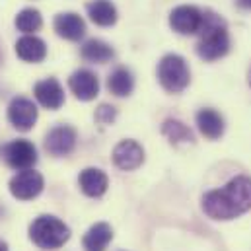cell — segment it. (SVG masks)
Segmentation results:
<instances>
[{"instance_id": "1", "label": "cell", "mask_w": 251, "mask_h": 251, "mask_svg": "<svg viewBox=\"0 0 251 251\" xmlns=\"http://www.w3.org/2000/svg\"><path fill=\"white\" fill-rule=\"evenodd\" d=\"M251 208V179L234 177L224 187L208 191L202 197V210L212 220H232Z\"/></svg>"}, {"instance_id": "2", "label": "cell", "mask_w": 251, "mask_h": 251, "mask_svg": "<svg viewBox=\"0 0 251 251\" xmlns=\"http://www.w3.org/2000/svg\"><path fill=\"white\" fill-rule=\"evenodd\" d=\"M199 35L201 39L197 43V53L201 59L216 61V59H222L230 51V37H228L226 22L210 10L202 12V25H201Z\"/></svg>"}, {"instance_id": "3", "label": "cell", "mask_w": 251, "mask_h": 251, "mask_svg": "<svg viewBox=\"0 0 251 251\" xmlns=\"http://www.w3.org/2000/svg\"><path fill=\"white\" fill-rule=\"evenodd\" d=\"M70 238V228L51 214L37 216L29 226V240L41 250H59Z\"/></svg>"}, {"instance_id": "4", "label": "cell", "mask_w": 251, "mask_h": 251, "mask_svg": "<svg viewBox=\"0 0 251 251\" xmlns=\"http://www.w3.org/2000/svg\"><path fill=\"white\" fill-rule=\"evenodd\" d=\"M158 80L162 88L172 94L183 92L191 80V72L185 59L179 55H166L158 64Z\"/></svg>"}, {"instance_id": "5", "label": "cell", "mask_w": 251, "mask_h": 251, "mask_svg": "<svg viewBox=\"0 0 251 251\" xmlns=\"http://www.w3.org/2000/svg\"><path fill=\"white\" fill-rule=\"evenodd\" d=\"M0 156L12 170H18V172L29 170L37 164V148L33 146V142L25 138H18L4 144L0 148Z\"/></svg>"}, {"instance_id": "6", "label": "cell", "mask_w": 251, "mask_h": 251, "mask_svg": "<svg viewBox=\"0 0 251 251\" xmlns=\"http://www.w3.org/2000/svg\"><path fill=\"white\" fill-rule=\"evenodd\" d=\"M43 185H45L43 176L33 168H29V170H22L10 179V193L18 201H31L43 191Z\"/></svg>"}, {"instance_id": "7", "label": "cell", "mask_w": 251, "mask_h": 251, "mask_svg": "<svg viewBox=\"0 0 251 251\" xmlns=\"http://www.w3.org/2000/svg\"><path fill=\"white\" fill-rule=\"evenodd\" d=\"M170 25L181 35H195L202 25V10L197 6H177L170 16Z\"/></svg>"}, {"instance_id": "8", "label": "cell", "mask_w": 251, "mask_h": 251, "mask_svg": "<svg viewBox=\"0 0 251 251\" xmlns=\"http://www.w3.org/2000/svg\"><path fill=\"white\" fill-rule=\"evenodd\" d=\"M8 121L18 130H29L37 121V107L27 98H14L8 105Z\"/></svg>"}, {"instance_id": "9", "label": "cell", "mask_w": 251, "mask_h": 251, "mask_svg": "<svg viewBox=\"0 0 251 251\" xmlns=\"http://www.w3.org/2000/svg\"><path fill=\"white\" fill-rule=\"evenodd\" d=\"M76 146V130L68 125H59L45 136V150L51 156H68Z\"/></svg>"}, {"instance_id": "10", "label": "cell", "mask_w": 251, "mask_h": 251, "mask_svg": "<svg viewBox=\"0 0 251 251\" xmlns=\"http://www.w3.org/2000/svg\"><path fill=\"white\" fill-rule=\"evenodd\" d=\"M144 162V150L136 140H121L113 148V164L123 170V172H132Z\"/></svg>"}, {"instance_id": "11", "label": "cell", "mask_w": 251, "mask_h": 251, "mask_svg": "<svg viewBox=\"0 0 251 251\" xmlns=\"http://www.w3.org/2000/svg\"><path fill=\"white\" fill-rule=\"evenodd\" d=\"M68 86H70L72 94H74L78 100H82V101H92V100L100 94V80H98V76H96L92 70H88V68L76 70V72L70 76Z\"/></svg>"}, {"instance_id": "12", "label": "cell", "mask_w": 251, "mask_h": 251, "mask_svg": "<svg viewBox=\"0 0 251 251\" xmlns=\"http://www.w3.org/2000/svg\"><path fill=\"white\" fill-rule=\"evenodd\" d=\"M33 94H35V100L43 107H47V109H59V107H63L64 90L63 86L59 84V80H55V78H45V80L37 82L35 88H33Z\"/></svg>"}, {"instance_id": "13", "label": "cell", "mask_w": 251, "mask_h": 251, "mask_svg": "<svg viewBox=\"0 0 251 251\" xmlns=\"http://www.w3.org/2000/svg\"><path fill=\"white\" fill-rule=\"evenodd\" d=\"M16 55L25 63H41L47 57V45L33 33H25L16 43Z\"/></svg>"}, {"instance_id": "14", "label": "cell", "mask_w": 251, "mask_h": 251, "mask_svg": "<svg viewBox=\"0 0 251 251\" xmlns=\"http://www.w3.org/2000/svg\"><path fill=\"white\" fill-rule=\"evenodd\" d=\"M55 31L64 37V39H68V41H80L82 37H84V33H86V24H84V20L78 16V14H74V12H66V14H59L57 18H55Z\"/></svg>"}, {"instance_id": "15", "label": "cell", "mask_w": 251, "mask_h": 251, "mask_svg": "<svg viewBox=\"0 0 251 251\" xmlns=\"http://www.w3.org/2000/svg\"><path fill=\"white\" fill-rule=\"evenodd\" d=\"M78 183L80 189L84 191V195L88 197H101L105 191H107V176L98 170V168H86L84 172H80V177H78Z\"/></svg>"}, {"instance_id": "16", "label": "cell", "mask_w": 251, "mask_h": 251, "mask_svg": "<svg viewBox=\"0 0 251 251\" xmlns=\"http://www.w3.org/2000/svg\"><path fill=\"white\" fill-rule=\"evenodd\" d=\"M111 240H113L111 226L107 222H98L86 232V236L82 240V246L86 251H105Z\"/></svg>"}, {"instance_id": "17", "label": "cell", "mask_w": 251, "mask_h": 251, "mask_svg": "<svg viewBox=\"0 0 251 251\" xmlns=\"http://www.w3.org/2000/svg\"><path fill=\"white\" fill-rule=\"evenodd\" d=\"M197 126L199 130L202 132V136L210 138V140H216L224 134V119L218 111L214 109H201L197 113Z\"/></svg>"}, {"instance_id": "18", "label": "cell", "mask_w": 251, "mask_h": 251, "mask_svg": "<svg viewBox=\"0 0 251 251\" xmlns=\"http://www.w3.org/2000/svg\"><path fill=\"white\" fill-rule=\"evenodd\" d=\"M88 16L96 25L109 27L117 22V8L111 0H92L88 4Z\"/></svg>"}, {"instance_id": "19", "label": "cell", "mask_w": 251, "mask_h": 251, "mask_svg": "<svg viewBox=\"0 0 251 251\" xmlns=\"http://www.w3.org/2000/svg\"><path fill=\"white\" fill-rule=\"evenodd\" d=\"M80 55H82V59L88 61V63L101 64V63L111 61L113 55H115V51H113L111 45H107V43L101 41V39H90V41H86V43L82 45Z\"/></svg>"}, {"instance_id": "20", "label": "cell", "mask_w": 251, "mask_h": 251, "mask_svg": "<svg viewBox=\"0 0 251 251\" xmlns=\"http://www.w3.org/2000/svg\"><path fill=\"white\" fill-rule=\"evenodd\" d=\"M107 88H109V92H111L113 96H117V98L128 96V94L132 92V88H134V78H132L130 70H126L123 66L115 68V70L109 74V78H107Z\"/></svg>"}, {"instance_id": "21", "label": "cell", "mask_w": 251, "mask_h": 251, "mask_svg": "<svg viewBox=\"0 0 251 251\" xmlns=\"http://www.w3.org/2000/svg\"><path fill=\"white\" fill-rule=\"evenodd\" d=\"M162 134L172 142V144H189L193 142V132L189 130V126H185L181 121L176 119H168L162 125Z\"/></svg>"}, {"instance_id": "22", "label": "cell", "mask_w": 251, "mask_h": 251, "mask_svg": "<svg viewBox=\"0 0 251 251\" xmlns=\"http://www.w3.org/2000/svg\"><path fill=\"white\" fill-rule=\"evenodd\" d=\"M41 24H43L41 14H39V10H35V8H25V10H22V12L16 16V27H18L20 31H24V33H33V31H37V29L41 27Z\"/></svg>"}, {"instance_id": "23", "label": "cell", "mask_w": 251, "mask_h": 251, "mask_svg": "<svg viewBox=\"0 0 251 251\" xmlns=\"http://www.w3.org/2000/svg\"><path fill=\"white\" fill-rule=\"evenodd\" d=\"M115 117H117L115 107H113V105H107V103L100 105L98 111H96V121L101 123V125H111V123L115 121Z\"/></svg>"}, {"instance_id": "24", "label": "cell", "mask_w": 251, "mask_h": 251, "mask_svg": "<svg viewBox=\"0 0 251 251\" xmlns=\"http://www.w3.org/2000/svg\"><path fill=\"white\" fill-rule=\"evenodd\" d=\"M236 4H238L242 10H251V0H236Z\"/></svg>"}, {"instance_id": "25", "label": "cell", "mask_w": 251, "mask_h": 251, "mask_svg": "<svg viewBox=\"0 0 251 251\" xmlns=\"http://www.w3.org/2000/svg\"><path fill=\"white\" fill-rule=\"evenodd\" d=\"M0 251H8V244L4 240H0Z\"/></svg>"}, {"instance_id": "26", "label": "cell", "mask_w": 251, "mask_h": 251, "mask_svg": "<svg viewBox=\"0 0 251 251\" xmlns=\"http://www.w3.org/2000/svg\"><path fill=\"white\" fill-rule=\"evenodd\" d=\"M248 82H250V86H251V68H250V72H248Z\"/></svg>"}, {"instance_id": "27", "label": "cell", "mask_w": 251, "mask_h": 251, "mask_svg": "<svg viewBox=\"0 0 251 251\" xmlns=\"http://www.w3.org/2000/svg\"><path fill=\"white\" fill-rule=\"evenodd\" d=\"M0 61H2V55H0Z\"/></svg>"}]
</instances>
